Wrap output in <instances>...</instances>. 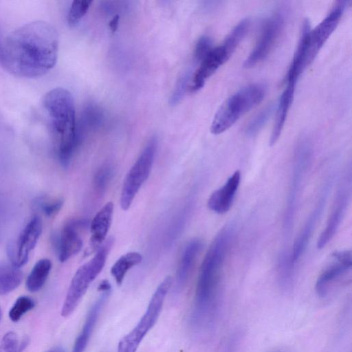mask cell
Listing matches in <instances>:
<instances>
[{
	"mask_svg": "<svg viewBox=\"0 0 352 352\" xmlns=\"http://www.w3.org/2000/svg\"><path fill=\"white\" fill-rule=\"evenodd\" d=\"M58 34L50 23L36 21L11 32L0 49V61L11 74L25 78L42 76L56 65Z\"/></svg>",
	"mask_w": 352,
	"mask_h": 352,
	"instance_id": "6da1fadb",
	"label": "cell"
},
{
	"mask_svg": "<svg viewBox=\"0 0 352 352\" xmlns=\"http://www.w3.org/2000/svg\"><path fill=\"white\" fill-rule=\"evenodd\" d=\"M234 234V226L226 225L212 240L203 259L195 291L194 319L198 322L209 321L215 314L223 267Z\"/></svg>",
	"mask_w": 352,
	"mask_h": 352,
	"instance_id": "7a4b0ae2",
	"label": "cell"
},
{
	"mask_svg": "<svg viewBox=\"0 0 352 352\" xmlns=\"http://www.w3.org/2000/svg\"><path fill=\"white\" fill-rule=\"evenodd\" d=\"M43 104L49 118L57 156L60 163L67 166L79 141L73 96L64 88H55L46 93Z\"/></svg>",
	"mask_w": 352,
	"mask_h": 352,
	"instance_id": "3957f363",
	"label": "cell"
},
{
	"mask_svg": "<svg viewBox=\"0 0 352 352\" xmlns=\"http://www.w3.org/2000/svg\"><path fill=\"white\" fill-rule=\"evenodd\" d=\"M266 87L263 84L247 85L231 95L220 107L212 120L210 131L219 135L234 124L245 113L263 99Z\"/></svg>",
	"mask_w": 352,
	"mask_h": 352,
	"instance_id": "277c9868",
	"label": "cell"
},
{
	"mask_svg": "<svg viewBox=\"0 0 352 352\" xmlns=\"http://www.w3.org/2000/svg\"><path fill=\"white\" fill-rule=\"evenodd\" d=\"M312 146L307 137L302 135L297 141L293 156L292 175L283 217V230L290 233L298 207L302 184L312 157Z\"/></svg>",
	"mask_w": 352,
	"mask_h": 352,
	"instance_id": "5b68a950",
	"label": "cell"
},
{
	"mask_svg": "<svg viewBox=\"0 0 352 352\" xmlns=\"http://www.w3.org/2000/svg\"><path fill=\"white\" fill-rule=\"evenodd\" d=\"M157 139L151 138L129 170L124 180L120 195V206L128 210L142 184L148 177L157 149Z\"/></svg>",
	"mask_w": 352,
	"mask_h": 352,
	"instance_id": "8992f818",
	"label": "cell"
},
{
	"mask_svg": "<svg viewBox=\"0 0 352 352\" xmlns=\"http://www.w3.org/2000/svg\"><path fill=\"white\" fill-rule=\"evenodd\" d=\"M351 171L346 173L335 196L326 226L318 239L316 246L320 250L325 247L336 234L344 217L351 195Z\"/></svg>",
	"mask_w": 352,
	"mask_h": 352,
	"instance_id": "52a82bcc",
	"label": "cell"
},
{
	"mask_svg": "<svg viewBox=\"0 0 352 352\" xmlns=\"http://www.w3.org/2000/svg\"><path fill=\"white\" fill-rule=\"evenodd\" d=\"M285 16L281 10L274 12L265 22L255 45L243 67L252 68L265 59L272 50L284 26Z\"/></svg>",
	"mask_w": 352,
	"mask_h": 352,
	"instance_id": "ba28073f",
	"label": "cell"
},
{
	"mask_svg": "<svg viewBox=\"0 0 352 352\" xmlns=\"http://www.w3.org/2000/svg\"><path fill=\"white\" fill-rule=\"evenodd\" d=\"M331 258L332 262L320 274L316 282V292L321 298L326 297L334 285L351 270L350 250L334 251Z\"/></svg>",
	"mask_w": 352,
	"mask_h": 352,
	"instance_id": "9c48e42d",
	"label": "cell"
},
{
	"mask_svg": "<svg viewBox=\"0 0 352 352\" xmlns=\"http://www.w3.org/2000/svg\"><path fill=\"white\" fill-rule=\"evenodd\" d=\"M349 2L340 1L336 3L327 16L313 30L309 35L308 60L310 64L327 40L336 30Z\"/></svg>",
	"mask_w": 352,
	"mask_h": 352,
	"instance_id": "30bf717a",
	"label": "cell"
},
{
	"mask_svg": "<svg viewBox=\"0 0 352 352\" xmlns=\"http://www.w3.org/2000/svg\"><path fill=\"white\" fill-rule=\"evenodd\" d=\"M42 230L43 224L41 219L34 216L27 223L16 243L12 245L9 250L12 265L20 267L28 262L30 254L36 245Z\"/></svg>",
	"mask_w": 352,
	"mask_h": 352,
	"instance_id": "8fae6325",
	"label": "cell"
},
{
	"mask_svg": "<svg viewBox=\"0 0 352 352\" xmlns=\"http://www.w3.org/2000/svg\"><path fill=\"white\" fill-rule=\"evenodd\" d=\"M88 225L89 221L85 219H72L65 223L57 240L60 261L65 262L80 251L83 244L80 233Z\"/></svg>",
	"mask_w": 352,
	"mask_h": 352,
	"instance_id": "7c38bea8",
	"label": "cell"
},
{
	"mask_svg": "<svg viewBox=\"0 0 352 352\" xmlns=\"http://www.w3.org/2000/svg\"><path fill=\"white\" fill-rule=\"evenodd\" d=\"M232 54L223 43L212 47L192 76L190 91L196 92L201 89L206 80L228 60Z\"/></svg>",
	"mask_w": 352,
	"mask_h": 352,
	"instance_id": "4fadbf2b",
	"label": "cell"
},
{
	"mask_svg": "<svg viewBox=\"0 0 352 352\" xmlns=\"http://www.w3.org/2000/svg\"><path fill=\"white\" fill-rule=\"evenodd\" d=\"M329 184L323 188L322 194L318 199L314 208L309 213L299 234L296 238L290 252L291 258L294 263H296L305 252L307 245L312 236L317 223L324 210L328 195Z\"/></svg>",
	"mask_w": 352,
	"mask_h": 352,
	"instance_id": "5bb4252c",
	"label": "cell"
},
{
	"mask_svg": "<svg viewBox=\"0 0 352 352\" xmlns=\"http://www.w3.org/2000/svg\"><path fill=\"white\" fill-rule=\"evenodd\" d=\"M94 279L87 263L77 270L72 279L63 302L61 309V315L63 317H67L72 314Z\"/></svg>",
	"mask_w": 352,
	"mask_h": 352,
	"instance_id": "9a60e30c",
	"label": "cell"
},
{
	"mask_svg": "<svg viewBox=\"0 0 352 352\" xmlns=\"http://www.w3.org/2000/svg\"><path fill=\"white\" fill-rule=\"evenodd\" d=\"M173 283L171 276H166L153 293L147 309L135 328L146 336L155 324L163 304Z\"/></svg>",
	"mask_w": 352,
	"mask_h": 352,
	"instance_id": "2e32d148",
	"label": "cell"
},
{
	"mask_svg": "<svg viewBox=\"0 0 352 352\" xmlns=\"http://www.w3.org/2000/svg\"><path fill=\"white\" fill-rule=\"evenodd\" d=\"M241 182V172L235 170L226 182L210 195L207 206L217 214H224L231 208Z\"/></svg>",
	"mask_w": 352,
	"mask_h": 352,
	"instance_id": "e0dca14e",
	"label": "cell"
},
{
	"mask_svg": "<svg viewBox=\"0 0 352 352\" xmlns=\"http://www.w3.org/2000/svg\"><path fill=\"white\" fill-rule=\"evenodd\" d=\"M113 204L107 203L94 216L90 223L89 250H97L105 241L109 230L113 213Z\"/></svg>",
	"mask_w": 352,
	"mask_h": 352,
	"instance_id": "ac0fdd59",
	"label": "cell"
},
{
	"mask_svg": "<svg viewBox=\"0 0 352 352\" xmlns=\"http://www.w3.org/2000/svg\"><path fill=\"white\" fill-rule=\"evenodd\" d=\"M309 22L304 21L300 37L292 61L287 74V82L296 85L298 78L309 65V35L311 30Z\"/></svg>",
	"mask_w": 352,
	"mask_h": 352,
	"instance_id": "d6986e66",
	"label": "cell"
},
{
	"mask_svg": "<svg viewBox=\"0 0 352 352\" xmlns=\"http://www.w3.org/2000/svg\"><path fill=\"white\" fill-rule=\"evenodd\" d=\"M110 293V291L101 292L99 298L89 309L81 332L75 340L72 352H84L96 325L100 312Z\"/></svg>",
	"mask_w": 352,
	"mask_h": 352,
	"instance_id": "ffe728a7",
	"label": "cell"
},
{
	"mask_svg": "<svg viewBox=\"0 0 352 352\" xmlns=\"http://www.w3.org/2000/svg\"><path fill=\"white\" fill-rule=\"evenodd\" d=\"M203 243L199 239H194L186 245L177 270L176 283L177 288L182 287L196 263L202 249Z\"/></svg>",
	"mask_w": 352,
	"mask_h": 352,
	"instance_id": "44dd1931",
	"label": "cell"
},
{
	"mask_svg": "<svg viewBox=\"0 0 352 352\" xmlns=\"http://www.w3.org/2000/svg\"><path fill=\"white\" fill-rule=\"evenodd\" d=\"M296 84L287 83L282 93L276 109V118L270 139V145H274L282 133L289 108L292 104Z\"/></svg>",
	"mask_w": 352,
	"mask_h": 352,
	"instance_id": "7402d4cb",
	"label": "cell"
},
{
	"mask_svg": "<svg viewBox=\"0 0 352 352\" xmlns=\"http://www.w3.org/2000/svg\"><path fill=\"white\" fill-rule=\"evenodd\" d=\"M295 263L291 258L290 252L282 251L278 259L277 273L279 285L284 291L291 289L294 280Z\"/></svg>",
	"mask_w": 352,
	"mask_h": 352,
	"instance_id": "603a6c76",
	"label": "cell"
},
{
	"mask_svg": "<svg viewBox=\"0 0 352 352\" xmlns=\"http://www.w3.org/2000/svg\"><path fill=\"white\" fill-rule=\"evenodd\" d=\"M52 269L50 260L38 261L32 269L26 280V287L31 292L39 291L44 285Z\"/></svg>",
	"mask_w": 352,
	"mask_h": 352,
	"instance_id": "cb8c5ba5",
	"label": "cell"
},
{
	"mask_svg": "<svg viewBox=\"0 0 352 352\" xmlns=\"http://www.w3.org/2000/svg\"><path fill=\"white\" fill-rule=\"evenodd\" d=\"M23 274L14 265L0 264V295L14 290L21 283Z\"/></svg>",
	"mask_w": 352,
	"mask_h": 352,
	"instance_id": "d4e9b609",
	"label": "cell"
},
{
	"mask_svg": "<svg viewBox=\"0 0 352 352\" xmlns=\"http://www.w3.org/2000/svg\"><path fill=\"white\" fill-rule=\"evenodd\" d=\"M142 260V255L137 252H130L121 256L111 268V275L117 284H122L128 271L140 264Z\"/></svg>",
	"mask_w": 352,
	"mask_h": 352,
	"instance_id": "484cf974",
	"label": "cell"
},
{
	"mask_svg": "<svg viewBox=\"0 0 352 352\" xmlns=\"http://www.w3.org/2000/svg\"><path fill=\"white\" fill-rule=\"evenodd\" d=\"M113 245V239L106 240L96 250L94 257L87 263L88 267L96 278L102 270L106 263L109 252Z\"/></svg>",
	"mask_w": 352,
	"mask_h": 352,
	"instance_id": "4316f807",
	"label": "cell"
},
{
	"mask_svg": "<svg viewBox=\"0 0 352 352\" xmlns=\"http://www.w3.org/2000/svg\"><path fill=\"white\" fill-rule=\"evenodd\" d=\"M250 21L248 19L241 20L225 38L223 43L231 53L234 52L246 35L250 28Z\"/></svg>",
	"mask_w": 352,
	"mask_h": 352,
	"instance_id": "83f0119b",
	"label": "cell"
},
{
	"mask_svg": "<svg viewBox=\"0 0 352 352\" xmlns=\"http://www.w3.org/2000/svg\"><path fill=\"white\" fill-rule=\"evenodd\" d=\"M274 110L272 104L268 105L261 111L252 120L248 123L245 129V133L248 136L252 137L256 135L261 129L267 123Z\"/></svg>",
	"mask_w": 352,
	"mask_h": 352,
	"instance_id": "f1b7e54d",
	"label": "cell"
},
{
	"mask_svg": "<svg viewBox=\"0 0 352 352\" xmlns=\"http://www.w3.org/2000/svg\"><path fill=\"white\" fill-rule=\"evenodd\" d=\"M34 300L29 296L19 297L9 311V318L13 322H17L20 318L34 307Z\"/></svg>",
	"mask_w": 352,
	"mask_h": 352,
	"instance_id": "f546056e",
	"label": "cell"
},
{
	"mask_svg": "<svg viewBox=\"0 0 352 352\" xmlns=\"http://www.w3.org/2000/svg\"><path fill=\"white\" fill-rule=\"evenodd\" d=\"M91 3V1H74L72 2L67 15V22L69 26L74 27L78 25L87 12Z\"/></svg>",
	"mask_w": 352,
	"mask_h": 352,
	"instance_id": "4dcf8cb0",
	"label": "cell"
},
{
	"mask_svg": "<svg viewBox=\"0 0 352 352\" xmlns=\"http://www.w3.org/2000/svg\"><path fill=\"white\" fill-rule=\"evenodd\" d=\"M113 175V169L109 165H104L100 168L94 177V186L96 191H104L111 182Z\"/></svg>",
	"mask_w": 352,
	"mask_h": 352,
	"instance_id": "1f68e13d",
	"label": "cell"
},
{
	"mask_svg": "<svg viewBox=\"0 0 352 352\" xmlns=\"http://www.w3.org/2000/svg\"><path fill=\"white\" fill-rule=\"evenodd\" d=\"M143 338L131 330L119 342L117 352H136Z\"/></svg>",
	"mask_w": 352,
	"mask_h": 352,
	"instance_id": "d6a6232c",
	"label": "cell"
},
{
	"mask_svg": "<svg viewBox=\"0 0 352 352\" xmlns=\"http://www.w3.org/2000/svg\"><path fill=\"white\" fill-rule=\"evenodd\" d=\"M63 201L60 199H49L42 197L36 201V206L47 217L56 215L63 206Z\"/></svg>",
	"mask_w": 352,
	"mask_h": 352,
	"instance_id": "836d02e7",
	"label": "cell"
},
{
	"mask_svg": "<svg viewBox=\"0 0 352 352\" xmlns=\"http://www.w3.org/2000/svg\"><path fill=\"white\" fill-rule=\"evenodd\" d=\"M26 344L27 340L19 342L17 335L12 331H10L2 339V352H22Z\"/></svg>",
	"mask_w": 352,
	"mask_h": 352,
	"instance_id": "e575fe53",
	"label": "cell"
},
{
	"mask_svg": "<svg viewBox=\"0 0 352 352\" xmlns=\"http://www.w3.org/2000/svg\"><path fill=\"white\" fill-rule=\"evenodd\" d=\"M190 78L189 72H187L178 79L170 99L171 105H175L182 100L188 87V84L190 81Z\"/></svg>",
	"mask_w": 352,
	"mask_h": 352,
	"instance_id": "d590c367",
	"label": "cell"
},
{
	"mask_svg": "<svg viewBox=\"0 0 352 352\" xmlns=\"http://www.w3.org/2000/svg\"><path fill=\"white\" fill-rule=\"evenodd\" d=\"M212 49V42L211 38L207 36H202L199 38L195 45L194 50L195 59L200 63Z\"/></svg>",
	"mask_w": 352,
	"mask_h": 352,
	"instance_id": "8d00e7d4",
	"label": "cell"
},
{
	"mask_svg": "<svg viewBox=\"0 0 352 352\" xmlns=\"http://www.w3.org/2000/svg\"><path fill=\"white\" fill-rule=\"evenodd\" d=\"M5 201L6 200L3 197L0 195V240L1 239L7 217V208Z\"/></svg>",
	"mask_w": 352,
	"mask_h": 352,
	"instance_id": "74e56055",
	"label": "cell"
},
{
	"mask_svg": "<svg viewBox=\"0 0 352 352\" xmlns=\"http://www.w3.org/2000/svg\"><path fill=\"white\" fill-rule=\"evenodd\" d=\"M119 19L120 17L117 14L109 22V25L112 33H114L118 29Z\"/></svg>",
	"mask_w": 352,
	"mask_h": 352,
	"instance_id": "f35d334b",
	"label": "cell"
},
{
	"mask_svg": "<svg viewBox=\"0 0 352 352\" xmlns=\"http://www.w3.org/2000/svg\"><path fill=\"white\" fill-rule=\"evenodd\" d=\"M98 290L100 292L111 291L110 283L105 280L102 281L98 286Z\"/></svg>",
	"mask_w": 352,
	"mask_h": 352,
	"instance_id": "ab89813d",
	"label": "cell"
},
{
	"mask_svg": "<svg viewBox=\"0 0 352 352\" xmlns=\"http://www.w3.org/2000/svg\"><path fill=\"white\" fill-rule=\"evenodd\" d=\"M47 352H65V351L62 347L57 346V347L51 349L50 350L47 351Z\"/></svg>",
	"mask_w": 352,
	"mask_h": 352,
	"instance_id": "60d3db41",
	"label": "cell"
},
{
	"mask_svg": "<svg viewBox=\"0 0 352 352\" xmlns=\"http://www.w3.org/2000/svg\"><path fill=\"white\" fill-rule=\"evenodd\" d=\"M1 309H0V319H1Z\"/></svg>",
	"mask_w": 352,
	"mask_h": 352,
	"instance_id": "b9f144b4",
	"label": "cell"
}]
</instances>
